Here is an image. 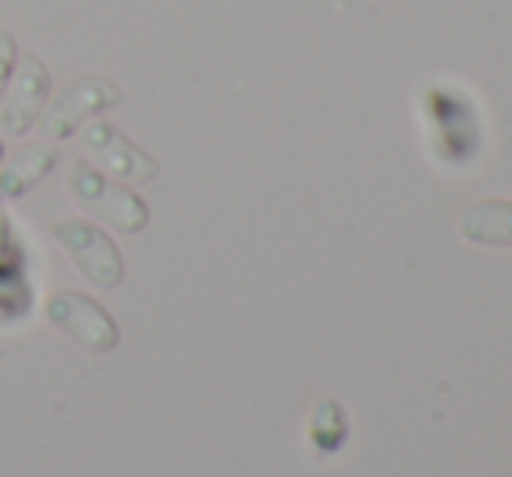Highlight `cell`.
<instances>
[{
    "mask_svg": "<svg viewBox=\"0 0 512 477\" xmlns=\"http://www.w3.org/2000/svg\"><path fill=\"white\" fill-rule=\"evenodd\" d=\"M67 192L81 209H88L91 216H98L108 227L122 230V234H140L150 223L147 202L136 192L115 185L112 178H105L98 168H91L88 161H70L67 168Z\"/></svg>",
    "mask_w": 512,
    "mask_h": 477,
    "instance_id": "1",
    "label": "cell"
},
{
    "mask_svg": "<svg viewBox=\"0 0 512 477\" xmlns=\"http://www.w3.org/2000/svg\"><path fill=\"white\" fill-rule=\"evenodd\" d=\"M49 234L56 237V244L67 251L70 262L77 265V272H81L91 286L115 289L122 283V276H126L122 255L102 227H95V223H88V220H56L53 227H49Z\"/></svg>",
    "mask_w": 512,
    "mask_h": 477,
    "instance_id": "2",
    "label": "cell"
},
{
    "mask_svg": "<svg viewBox=\"0 0 512 477\" xmlns=\"http://www.w3.org/2000/svg\"><path fill=\"white\" fill-rule=\"evenodd\" d=\"M122 101V91L115 84H108L98 74L74 77L70 84H63L60 95L49 101L46 115H42V133L46 140H70L74 133H81V126L95 115L108 112Z\"/></svg>",
    "mask_w": 512,
    "mask_h": 477,
    "instance_id": "3",
    "label": "cell"
},
{
    "mask_svg": "<svg viewBox=\"0 0 512 477\" xmlns=\"http://www.w3.org/2000/svg\"><path fill=\"white\" fill-rule=\"evenodd\" d=\"M46 321L91 352H108L119 345V328H115L112 317L95 300L74 293V289H60V293L49 296Z\"/></svg>",
    "mask_w": 512,
    "mask_h": 477,
    "instance_id": "4",
    "label": "cell"
},
{
    "mask_svg": "<svg viewBox=\"0 0 512 477\" xmlns=\"http://www.w3.org/2000/svg\"><path fill=\"white\" fill-rule=\"evenodd\" d=\"M81 147L102 164L105 171H112L115 178L126 182H154L157 178V161L140 150L119 126L112 122H88L81 136Z\"/></svg>",
    "mask_w": 512,
    "mask_h": 477,
    "instance_id": "5",
    "label": "cell"
},
{
    "mask_svg": "<svg viewBox=\"0 0 512 477\" xmlns=\"http://www.w3.org/2000/svg\"><path fill=\"white\" fill-rule=\"evenodd\" d=\"M11 81V95L0 105V129L7 136H25L49 101V70L39 56H21Z\"/></svg>",
    "mask_w": 512,
    "mask_h": 477,
    "instance_id": "6",
    "label": "cell"
},
{
    "mask_svg": "<svg viewBox=\"0 0 512 477\" xmlns=\"http://www.w3.org/2000/svg\"><path fill=\"white\" fill-rule=\"evenodd\" d=\"M56 164H60V150H53L49 143L21 147L18 154L0 168V199H21V195L28 189H35Z\"/></svg>",
    "mask_w": 512,
    "mask_h": 477,
    "instance_id": "7",
    "label": "cell"
},
{
    "mask_svg": "<svg viewBox=\"0 0 512 477\" xmlns=\"http://www.w3.org/2000/svg\"><path fill=\"white\" fill-rule=\"evenodd\" d=\"M460 230L474 244H512V202H481L460 216Z\"/></svg>",
    "mask_w": 512,
    "mask_h": 477,
    "instance_id": "8",
    "label": "cell"
},
{
    "mask_svg": "<svg viewBox=\"0 0 512 477\" xmlns=\"http://www.w3.org/2000/svg\"><path fill=\"white\" fill-rule=\"evenodd\" d=\"M345 436H349V422H345L342 408H338L335 401L317 404L314 418H310V439H314L321 450L331 453L345 443Z\"/></svg>",
    "mask_w": 512,
    "mask_h": 477,
    "instance_id": "9",
    "label": "cell"
},
{
    "mask_svg": "<svg viewBox=\"0 0 512 477\" xmlns=\"http://www.w3.org/2000/svg\"><path fill=\"white\" fill-rule=\"evenodd\" d=\"M14 70H18V42H14L11 32H0V98H4V88L11 84Z\"/></svg>",
    "mask_w": 512,
    "mask_h": 477,
    "instance_id": "10",
    "label": "cell"
},
{
    "mask_svg": "<svg viewBox=\"0 0 512 477\" xmlns=\"http://www.w3.org/2000/svg\"><path fill=\"white\" fill-rule=\"evenodd\" d=\"M0 157H4V147H0Z\"/></svg>",
    "mask_w": 512,
    "mask_h": 477,
    "instance_id": "11",
    "label": "cell"
}]
</instances>
